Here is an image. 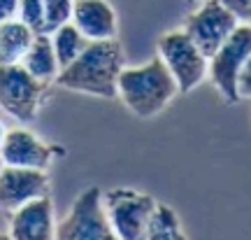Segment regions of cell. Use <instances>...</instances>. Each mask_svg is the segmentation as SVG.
<instances>
[{
	"mask_svg": "<svg viewBox=\"0 0 251 240\" xmlns=\"http://www.w3.org/2000/svg\"><path fill=\"white\" fill-rule=\"evenodd\" d=\"M126 65L124 47L114 40H96L84 52L58 70L54 84L75 93H89L98 98H117V77Z\"/></svg>",
	"mask_w": 251,
	"mask_h": 240,
	"instance_id": "cell-1",
	"label": "cell"
},
{
	"mask_svg": "<svg viewBox=\"0 0 251 240\" xmlns=\"http://www.w3.org/2000/svg\"><path fill=\"white\" fill-rule=\"evenodd\" d=\"M177 93V82L158 56L142 65H124L117 77V96L135 117L142 119L161 115Z\"/></svg>",
	"mask_w": 251,
	"mask_h": 240,
	"instance_id": "cell-2",
	"label": "cell"
},
{
	"mask_svg": "<svg viewBox=\"0 0 251 240\" xmlns=\"http://www.w3.org/2000/svg\"><path fill=\"white\" fill-rule=\"evenodd\" d=\"M156 56L165 63L177 82L179 93H191L207 80V65L209 59L200 52V47L186 35L184 28L168 30L156 42Z\"/></svg>",
	"mask_w": 251,
	"mask_h": 240,
	"instance_id": "cell-3",
	"label": "cell"
},
{
	"mask_svg": "<svg viewBox=\"0 0 251 240\" xmlns=\"http://www.w3.org/2000/svg\"><path fill=\"white\" fill-rule=\"evenodd\" d=\"M102 203L107 212L114 238L144 240V231L156 208V198L130 187H117L102 191Z\"/></svg>",
	"mask_w": 251,
	"mask_h": 240,
	"instance_id": "cell-4",
	"label": "cell"
},
{
	"mask_svg": "<svg viewBox=\"0 0 251 240\" xmlns=\"http://www.w3.org/2000/svg\"><path fill=\"white\" fill-rule=\"evenodd\" d=\"M251 54V24L240 21L224 45L209 56L207 77L226 103H237V77Z\"/></svg>",
	"mask_w": 251,
	"mask_h": 240,
	"instance_id": "cell-5",
	"label": "cell"
},
{
	"mask_svg": "<svg viewBox=\"0 0 251 240\" xmlns=\"http://www.w3.org/2000/svg\"><path fill=\"white\" fill-rule=\"evenodd\" d=\"M56 238L63 240H109L114 231L109 226L102 189L89 187L72 201L68 214L56 224Z\"/></svg>",
	"mask_w": 251,
	"mask_h": 240,
	"instance_id": "cell-6",
	"label": "cell"
},
{
	"mask_svg": "<svg viewBox=\"0 0 251 240\" xmlns=\"http://www.w3.org/2000/svg\"><path fill=\"white\" fill-rule=\"evenodd\" d=\"M49 82L33 77L24 65H0V110L17 121H33L42 107Z\"/></svg>",
	"mask_w": 251,
	"mask_h": 240,
	"instance_id": "cell-7",
	"label": "cell"
},
{
	"mask_svg": "<svg viewBox=\"0 0 251 240\" xmlns=\"http://www.w3.org/2000/svg\"><path fill=\"white\" fill-rule=\"evenodd\" d=\"M237 24H240V19L221 0H205V2H198V9L188 14L181 28L200 47V52L209 59L228 40V35L237 28Z\"/></svg>",
	"mask_w": 251,
	"mask_h": 240,
	"instance_id": "cell-8",
	"label": "cell"
},
{
	"mask_svg": "<svg viewBox=\"0 0 251 240\" xmlns=\"http://www.w3.org/2000/svg\"><path fill=\"white\" fill-rule=\"evenodd\" d=\"M63 154L65 151L61 147L45 143L28 128H7L5 143L0 147V159L5 166H21V168L37 170H47L51 166V161Z\"/></svg>",
	"mask_w": 251,
	"mask_h": 240,
	"instance_id": "cell-9",
	"label": "cell"
},
{
	"mask_svg": "<svg viewBox=\"0 0 251 240\" xmlns=\"http://www.w3.org/2000/svg\"><path fill=\"white\" fill-rule=\"evenodd\" d=\"M51 184L47 170L21 168V166H5L0 168V208L17 210L19 205L28 203L40 196H49Z\"/></svg>",
	"mask_w": 251,
	"mask_h": 240,
	"instance_id": "cell-10",
	"label": "cell"
},
{
	"mask_svg": "<svg viewBox=\"0 0 251 240\" xmlns=\"http://www.w3.org/2000/svg\"><path fill=\"white\" fill-rule=\"evenodd\" d=\"M9 238L14 240H51L56 238V217L51 196H40L12 210Z\"/></svg>",
	"mask_w": 251,
	"mask_h": 240,
	"instance_id": "cell-11",
	"label": "cell"
},
{
	"mask_svg": "<svg viewBox=\"0 0 251 240\" xmlns=\"http://www.w3.org/2000/svg\"><path fill=\"white\" fill-rule=\"evenodd\" d=\"M70 21L89 42L114 40L119 30L117 9L107 0H75Z\"/></svg>",
	"mask_w": 251,
	"mask_h": 240,
	"instance_id": "cell-12",
	"label": "cell"
},
{
	"mask_svg": "<svg viewBox=\"0 0 251 240\" xmlns=\"http://www.w3.org/2000/svg\"><path fill=\"white\" fill-rule=\"evenodd\" d=\"M19 65H24L33 77L42 82H54L61 65H58V59H56V52L51 47V37L49 33H35L33 42L28 47V52L24 54V59Z\"/></svg>",
	"mask_w": 251,
	"mask_h": 240,
	"instance_id": "cell-13",
	"label": "cell"
},
{
	"mask_svg": "<svg viewBox=\"0 0 251 240\" xmlns=\"http://www.w3.org/2000/svg\"><path fill=\"white\" fill-rule=\"evenodd\" d=\"M33 37H35V33L21 19L14 17L7 21H0V65L21 63Z\"/></svg>",
	"mask_w": 251,
	"mask_h": 240,
	"instance_id": "cell-14",
	"label": "cell"
},
{
	"mask_svg": "<svg viewBox=\"0 0 251 240\" xmlns=\"http://www.w3.org/2000/svg\"><path fill=\"white\" fill-rule=\"evenodd\" d=\"M184 226L177 210H172L170 205L158 203L153 208L149 224H147V231H144V240H184Z\"/></svg>",
	"mask_w": 251,
	"mask_h": 240,
	"instance_id": "cell-15",
	"label": "cell"
},
{
	"mask_svg": "<svg viewBox=\"0 0 251 240\" xmlns=\"http://www.w3.org/2000/svg\"><path fill=\"white\" fill-rule=\"evenodd\" d=\"M49 37H51V47H54L56 59H58V65H61V68H65L68 63L75 61V59L84 52V47L89 45V40L77 30V26H75L72 21H68V24L58 26L56 30H51Z\"/></svg>",
	"mask_w": 251,
	"mask_h": 240,
	"instance_id": "cell-16",
	"label": "cell"
},
{
	"mask_svg": "<svg viewBox=\"0 0 251 240\" xmlns=\"http://www.w3.org/2000/svg\"><path fill=\"white\" fill-rule=\"evenodd\" d=\"M45 2V33H51L72 19L75 0H42Z\"/></svg>",
	"mask_w": 251,
	"mask_h": 240,
	"instance_id": "cell-17",
	"label": "cell"
},
{
	"mask_svg": "<svg viewBox=\"0 0 251 240\" xmlns=\"http://www.w3.org/2000/svg\"><path fill=\"white\" fill-rule=\"evenodd\" d=\"M17 19H21L33 33H45V2L42 0H21Z\"/></svg>",
	"mask_w": 251,
	"mask_h": 240,
	"instance_id": "cell-18",
	"label": "cell"
},
{
	"mask_svg": "<svg viewBox=\"0 0 251 240\" xmlns=\"http://www.w3.org/2000/svg\"><path fill=\"white\" fill-rule=\"evenodd\" d=\"M237 96H240V100L251 98V54H249V59L244 61L242 70H240V77H237Z\"/></svg>",
	"mask_w": 251,
	"mask_h": 240,
	"instance_id": "cell-19",
	"label": "cell"
},
{
	"mask_svg": "<svg viewBox=\"0 0 251 240\" xmlns=\"http://www.w3.org/2000/svg\"><path fill=\"white\" fill-rule=\"evenodd\" d=\"M228 9H233L235 17L240 21H249L251 19V0H221Z\"/></svg>",
	"mask_w": 251,
	"mask_h": 240,
	"instance_id": "cell-20",
	"label": "cell"
},
{
	"mask_svg": "<svg viewBox=\"0 0 251 240\" xmlns=\"http://www.w3.org/2000/svg\"><path fill=\"white\" fill-rule=\"evenodd\" d=\"M19 2L21 0H0V21H7V19L17 17Z\"/></svg>",
	"mask_w": 251,
	"mask_h": 240,
	"instance_id": "cell-21",
	"label": "cell"
},
{
	"mask_svg": "<svg viewBox=\"0 0 251 240\" xmlns=\"http://www.w3.org/2000/svg\"><path fill=\"white\" fill-rule=\"evenodd\" d=\"M5 135H7V126H5V121L0 119V147H2V143H5Z\"/></svg>",
	"mask_w": 251,
	"mask_h": 240,
	"instance_id": "cell-22",
	"label": "cell"
},
{
	"mask_svg": "<svg viewBox=\"0 0 251 240\" xmlns=\"http://www.w3.org/2000/svg\"><path fill=\"white\" fill-rule=\"evenodd\" d=\"M193 2H205V0H193Z\"/></svg>",
	"mask_w": 251,
	"mask_h": 240,
	"instance_id": "cell-23",
	"label": "cell"
},
{
	"mask_svg": "<svg viewBox=\"0 0 251 240\" xmlns=\"http://www.w3.org/2000/svg\"><path fill=\"white\" fill-rule=\"evenodd\" d=\"M0 168H2V159H0Z\"/></svg>",
	"mask_w": 251,
	"mask_h": 240,
	"instance_id": "cell-24",
	"label": "cell"
},
{
	"mask_svg": "<svg viewBox=\"0 0 251 240\" xmlns=\"http://www.w3.org/2000/svg\"><path fill=\"white\" fill-rule=\"evenodd\" d=\"M249 24H251V19H249Z\"/></svg>",
	"mask_w": 251,
	"mask_h": 240,
	"instance_id": "cell-25",
	"label": "cell"
}]
</instances>
